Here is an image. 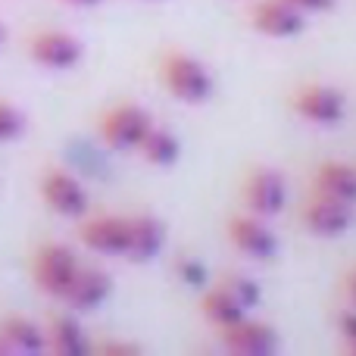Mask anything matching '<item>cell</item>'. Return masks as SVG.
Listing matches in <instances>:
<instances>
[{
  "label": "cell",
  "instance_id": "obj_22",
  "mask_svg": "<svg viewBox=\"0 0 356 356\" xmlns=\"http://www.w3.org/2000/svg\"><path fill=\"white\" fill-rule=\"evenodd\" d=\"M284 3L297 6L300 13H328L334 6V0H284Z\"/></svg>",
  "mask_w": 356,
  "mask_h": 356
},
{
  "label": "cell",
  "instance_id": "obj_6",
  "mask_svg": "<svg viewBox=\"0 0 356 356\" xmlns=\"http://www.w3.org/2000/svg\"><path fill=\"white\" fill-rule=\"evenodd\" d=\"M300 219H303V225L313 234H319V238H338V234H344L347 228H350L353 213H350V203L334 200V197H325V194H316L313 200L303 207Z\"/></svg>",
  "mask_w": 356,
  "mask_h": 356
},
{
  "label": "cell",
  "instance_id": "obj_18",
  "mask_svg": "<svg viewBox=\"0 0 356 356\" xmlns=\"http://www.w3.org/2000/svg\"><path fill=\"white\" fill-rule=\"evenodd\" d=\"M244 309L247 307L225 288V284L213 288L207 297H203V316H207L216 328H225V325H232V322L244 319Z\"/></svg>",
  "mask_w": 356,
  "mask_h": 356
},
{
  "label": "cell",
  "instance_id": "obj_28",
  "mask_svg": "<svg viewBox=\"0 0 356 356\" xmlns=\"http://www.w3.org/2000/svg\"><path fill=\"white\" fill-rule=\"evenodd\" d=\"M3 38H6V29H3V22H0V44H3Z\"/></svg>",
  "mask_w": 356,
  "mask_h": 356
},
{
  "label": "cell",
  "instance_id": "obj_13",
  "mask_svg": "<svg viewBox=\"0 0 356 356\" xmlns=\"http://www.w3.org/2000/svg\"><path fill=\"white\" fill-rule=\"evenodd\" d=\"M113 291V282L110 275H104L100 269H81L75 272V278L69 282V288L63 291L60 300H66L72 309H81V313H88V309H97L100 303L110 297Z\"/></svg>",
  "mask_w": 356,
  "mask_h": 356
},
{
  "label": "cell",
  "instance_id": "obj_20",
  "mask_svg": "<svg viewBox=\"0 0 356 356\" xmlns=\"http://www.w3.org/2000/svg\"><path fill=\"white\" fill-rule=\"evenodd\" d=\"M25 131V116L13 104L0 100V141H16Z\"/></svg>",
  "mask_w": 356,
  "mask_h": 356
},
{
  "label": "cell",
  "instance_id": "obj_3",
  "mask_svg": "<svg viewBox=\"0 0 356 356\" xmlns=\"http://www.w3.org/2000/svg\"><path fill=\"white\" fill-rule=\"evenodd\" d=\"M150 125L154 122L141 106H116L100 122V138L113 150H135L141 144V138L150 131Z\"/></svg>",
  "mask_w": 356,
  "mask_h": 356
},
{
  "label": "cell",
  "instance_id": "obj_16",
  "mask_svg": "<svg viewBox=\"0 0 356 356\" xmlns=\"http://www.w3.org/2000/svg\"><path fill=\"white\" fill-rule=\"evenodd\" d=\"M0 338L6 341V347L16 353H41L47 350V341L44 332L25 316H10V319L0 322Z\"/></svg>",
  "mask_w": 356,
  "mask_h": 356
},
{
  "label": "cell",
  "instance_id": "obj_2",
  "mask_svg": "<svg viewBox=\"0 0 356 356\" xmlns=\"http://www.w3.org/2000/svg\"><path fill=\"white\" fill-rule=\"evenodd\" d=\"M79 272V259L66 244H44L35 253V284L50 297H63Z\"/></svg>",
  "mask_w": 356,
  "mask_h": 356
},
{
  "label": "cell",
  "instance_id": "obj_7",
  "mask_svg": "<svg viewBox=\"0 0 356 356\" xmlns=\"http://www.w3.org/2000/svg\"><path fill=\"white\" fill-rule=\"evenodd\" d=\"M219 332H222V344L241 356H272L278 350V334L263 322L238 319L232 325L219 328Z\"/></svg>",
  "mask_w": 356,
  "mask_h": 356
},
{
  "label": "cell",
  "instance_id": "obj_19",
  "mask_svg": "<svg viewBox=\"0 0 356 356\" xmlns=\"http://www.w3.org/2000/svg\"><path fill=\"white\" fill-rule=\"evenodd\" d=\"M138 150L144 154V160H147L150 166H172L178 160V154H181V144H178V138L169 129L150 125V131L141 138Z\"/></svg>",
  "mask_w": 356,
  "mask_h": 356
},
{
  "label": "cell",
  "instance_id": "obj_4",
  "mask_svg": "<svg viewBox=\"0 0 356 356\" xmlns=\"http://www.w3.org/2000/svg\"><path fill=\"white\" fill-rule=\"evenodd\" d=\"M41 197L54 213L69 216V219H75V216H81L88 209L85 188H81L79 178H75L72 172H66V169H47V172H44Z\"/></svg>",
  "mask_w": 356,
  "mask_h": 356
},
{
  "label": "cell",
  "instance_id": "obj_27",
  "mask_svg": "<svg viewBox=\"0 0 356 356\" xmlns=\"http://www.w3.org/2000/svg\"><path fill=\"white\" fill-rule=\"evenodd\" d=\"M3 353H10V347H6V341L0 338V356H3Z\"/></svg>",
  "mask_w": 356,
  "mask_h": 356
},
{
  "label": "cell",
  "instance_id": "obj_9",
  "mask_svg": "<svg viewBox=\"0 0 356 356\" xmlns=\"http://www.w3.org/2000/svg\"><path fill=\"white\" fill-rule=\"evenodd\" d=\"M284 197H288V191H284L282 175L272 172V169H257L244 184V203L259 219L275 216L284 207Z\"/></svg>",
  "mask_w": 356,
  "mask_h": 356
},
{
  "label": "cell",
  "instance_id": "obj_11",
  "mask_svg": "<svg viewBox=\"0 0 356 356\" xmlns=\"http://www.w3.org/2000/svg\"><path fill=\"white\" fill-rule=\"evenodd\" d=\"M81 244L94 253H106V257H122L125 244H129V219L119 216H100L81 225L79 232Z\"/></svg>",
  "mask_w": 356,
  "mask_h": 356
},
{
  "label": "cell",
  "instance_id": "obj_23",
  "mask_svg": "<svg viewBox=\"0 0 356 356\" xmlns=\"http://www.w3.org/2000/svg\"><path fill=\"white\" fill-rule=\"evenodd\" d=\"M100 353L104 356H135L138 347L135 344H104L100 347Z\"/></svg>",
  "mask_w": 356,
  "mask_h": 356
},
{
  "label": "cell",
  "instance_id": "obj_17",
  "mask_svg": "<svg viewBox=\"0 0 356 356\" xmlns=\"http://www.w3.org/2000/svg\"><path fill=\"white\" fill-rule=\"evenodd\" d=\"M44 341H47L50 350L60 353V356H85V353H91L85 334H81V325L75 319H69V316H56V319L50 322V328L44 332Z\"/></svg>",
  "mask_w": 356,
  "mask_h": 356
},
{
  "label": "cell",
  "instance_id": "obj_14",
  "mask_svg": "<svg viewBox=\"0 0 356 356\" xmlns=\"http://www.w3.org/2000/svg\"><path fill=\"white\" fill-rule=\"evenodd\" d=\"M166 232H163V222L154 216H135L129 219V244H125V259L131 263H147L160 253Z\"/></svg>",
  "mask_w": 356,
  "mask_h": 356
},
{
  "label": "cell",
  "instance_id": "obj_5",
  "mask_svg": "<svg viewBox=\"0 0 356 356\" xmlns=\"http://www.w3.org/2000/svg\"><path fill=\"white\" fill-rule=\"evenodd\" d=\"M294 110L300 119L313 125H338L344 119V94L338 88H328V85H307L297 91L294 97Z\"/></svg>",
  "mask_w": 356,
  "mask_h": 356
},
{
  "label": "cell",
  "instance_id": "obj_12",
  "mask_svg": "<svg viewBox=\"0 0 356 356\" xmlns=\"http://www.w3.org/2000/svg\"><path fill=\"white\" fill-rule=\"evenodd\" d=\"M31 60L47 69H72L81 60V44L66 31H41L31 38Z\"/></svg>",
  "mask_w": 356,
  "mask_h": 356
},
{
  "label": "cell",
  "instance_id": "obj_10",
  "mask_svg": "<svg viewBox=\"0 0 356 356\" xmlns=\"http://www.w3.org/2000/svg\"><path fill=\"white\" fill-rule=\"evenodd\" d=\"M228 238H232V244L238 247L241 253L259 259V263H269V259L278 253L275 234L259 222V216H238V219H232Z\"/></svg>",
  "mask_w": 356,
  "mask_h": 356
},
{
  "label": "cell",
  "instance_id": "obj_21",
  "mask_svg": "<svg viewBox=\"0 0 356 356\" xmlns=\"http://www.w3.org/2000/svg\"><path fill=\"white\" fill-rule=\"evenodd\" d=\"M225 288L232 291V294L238 297L244 307H253V303L259 300V288L250 282V278H244V275H228L225 278Z\"/></svg>",
  "mask_w": 356,
  "mask_h": 356
},
{
  "label": "cell",
  "instance_id": "obj_15",
  "mask_svg": "<svg viewBox=\"0 0 356 356\" xmlns=\"http://www.w3.org/2000/svg\"><path fill=\"white\" fill-rule=\"evenodd\" d=\"M316 194H325V197H334V200H344V203H353L356 197V172L353 166L347 163H322L319 172H316Z\"/></svg>",
  "mask_w": 356,
  "mask_h": 356
},
{
  "label": "cell",
  "instance_id": "obj_8",
  "mask_svg": "<svg viewBox=\"0 0 356 356\" xmlns=\"http://www.w3.org/2000/svg\"><path fill=\"white\" fill-rule=\"evenodd\" d=\"M250 19L266 38H297L307 25V13H300L284 0H263L253 6Z\"/></svg>",
  "mask_w": 356,
  "mask_h": 356
},
{
  "label": "cell",
  "instance_id": "obj_1",
  "mask_svg": "<svg viewBox=\"0 0 356 356\" xmlns=\"http://www.w3.org/2000/svg\"><path fill=\"white\" fill-rule=\"evenodd\" d=\"M163 81L172 91V97L184 100V104H203L213 94V79L209 72L184 54H169L163 60Z\"/></svg>",
  "mask_w": 356,
  "mask_h": 356
},
{
  "label": "cell",
  "instance_id": "obj_25",
  "mask_svg": "<svg viewBox=\"0 0 356 356\" xmlns=\"http://www.w3.org/2000/svg\"><path fill=\"white\" fill-rule=\"evenodd\" d=\"M341 334H344L350 344L356 341V319H353V313H344V316H341Z\"/></svg>",
  "mask_w": 356,
  "mask_h": 356
},
{
  "label": "cell",
  "instance_id": "obj_24",
  "mask_svg": "<svg viewBox=\"0 0 356 356\" xmlns=\"http://www.w3.org/2000/svg\"><path fill=\"white\" fill-rule=\"evenodd\" d=\"M178 269H181V275L188 278V284H200L203 282V272H200V266L197 263H181Z\"/></svg>",
  "mask_w": 356,
  "mask_h": 356
},
{
  "label": "cell",
  "instance_id": "obj_26",
  "mask_svg": "<svg viewBox=\"0 0 356 356\" xmlns=\"http://www.w3.org/2000/svg\"><path fill=\"white\" fill-rule=\"evenodd\" d=\"M69 3H75V6H97V3H104V0H69Z\"/></svg>",
  "mask_w": 356,
  "mask_h": 356
}]
</instances>
